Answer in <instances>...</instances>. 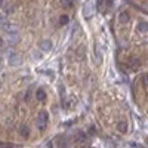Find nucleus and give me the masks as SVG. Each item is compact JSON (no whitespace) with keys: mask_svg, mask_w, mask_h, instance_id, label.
I'll use <instances>...</instances> for the list:
<instances>
[{"mask_svg":"<svg viewBox=\"0 0 148 148\" xmlns=\"http://www.w3.org/2000/svg\"><path fill=\"white\" fill-rule=\"evenodd\" d=\"M47 121H49V114L46 111H40L39 116H37V129L43 132L47 127Z\"/></svg>","mask_w":148,"mask_h":148,"instance_id":"obj_1","label":"nucleus"},{"mask_svg":"<svg viewBox=\"0 0 148 148\" xmlns=\"http://www.w3.org/2000/svg\"><path fill=\"white\" fill-rule=\"evenodd\" d=\"M95 14V0H88L83 6V15L84 18H92Z\"/></svg>","mask_w":148,"mask_h":148,"instance_id":"obj_2","label":"nucleus"},{"mask_svg":"<svg viewBox=\"0 0 148 148\" xmlns=\"http://www.w3.org/2000/svg\"><path fill=\"white\" fill-rule=\"evenodd\" d=\"M0 27H2V30H3L8 36H9V34H16V33H18V27L15 25V24L9 22V21H6L5 24H2Z\"/></svg>","mask_w":148,"mask_h":148,"instance_id":"obj_3","label":"nucleus"},{"mask_svg":"<svg viewBox=\"0 0 148 148\" xmlns=\"http://www.w3.org/2000/svg\"><path fill=\"white\" fill-rule=\"evenodd\" d=\"M8 62L10 67H18V65H21V56L15 52H10L8 56Z\"/></svg>","mask_w":148,"mask_h":148,"instance_id":"obj_4","label":"nucleus"},{"mask_svg":"<svg viewBox=\"0 0 148 148\" xmlns=\"http://www.w3.org/2000/svg\"><path fill=\"white\" fill-rule=\"evenodd\" d=\"M52 42L51 40H47V39H43L40 43H39V47H40V51H43V52H51L52 51Z\"/></svg>","mask_w":148,"mask_h":148,"instance_id":"obj_5","label":"nucleus"},{"mask_svg":"<svg viewBox=\"0 0 148 148\" xmlns=\"http://www.w3.org/2000/svg\"><path fill=\"white\" fill-rule=\"evenodd\" d=\"M19 133H21L22 138H28V136H30V129H28V126H27V125H22V126L19 127Z\"/></svg>","mask_w":148,"mask_h":148,"instance_id":"obj_6","label":"nucleus"},{"mask_svg":"<svg viewBox=\"0 0 148 148\" xmlns=\"http://www.w3.org/2000/svg\"><path fill=\"white\" fill-rule=\"evenodd\" d=\"M129 19H130V15L127 14V12H121V14L119 15V21H120L121 24H127Z\"/></svg>","mask_w":148,"mask_h":148,"instance_id":"obj_7","label":"nucleus"},{"mask_svg":"<svg viewBox=\"0 0 148 148\" xmlns=\"http://www.w3.org/2000/svg\"><path fill=\"white\" fill-rule=\"evenodd\" d=\"M117 130L121 132V133H126V132H127V123H126L125 120H121L119 125H117Z\"/></svg>","mask_w":148,"mask_h":148,"instance_id":"obj_8","label":"nucleus"},{"mask_svg":"<svg viewBox=\"0 0 148 148\" xmlns=\"http://www.w3.org/2000/svg\"><path fill=\"white\" fill-rule=\"evenodd\" d=\"M36 98L39 101H45L46 99V92L43 90V89H37V92H36Z\"/></svg>","mask_w":148,"mask_h":148,"instance_id":"obj_9","label":"nucleus"},{"mask_svg":"<svg viewBox=\"0 0 148 148\" xmlns=\"http://www.w3.org/2000/svg\"><path fill=\"white\" fill-rule=\"evenodd\" d=\"M147 30H148V24H147V22H139V25H138V31H139V33H142V34H145V33H147Z\"/></svg>","mask_w":148,"mask_h":148,"instance_id":"obj_10","label":"nucleus"},{"mask_svg":"<svg viewBox=\"0 0 148 148\" xmlns=\"http://www.w3.org/2000/svg\"><path fill=\"white\" fill-rule=\"evenodd\" d=\"M76 142H77V144H83V142H86V133H83V132H79L77 138H76Z\"/></svg>","mask_w":148,"mask_h":148,"instance_id":"obj_11","label":"nucleus"},{"mask_svg":"<svg viewBox=\"0 0 148 148\" xmlns=\"http://www.w3.org/2000/svg\"><path fill=\"white\" fill-rule=\"evenodd\" d=\"M68 21H70V18H68L67 15H62V16L59 18V24H61V25H67Z\"/></svg>","mask_w":148,"mask_h":148,"instance_id":"obj_12","label":"nucleus"},{"mask_svg":"<svg viewBox=\"0 0 148 148\" xmlns=\"http://www.w3.org/2000/svg\"><path fill=\"white\" fill-rule=\"evenodd\" d=\"M73 2H74V0H62V6L64 8H71L73 6Z\"/></svg>","mask_w":148,"mask_h":148,"instance_id":"obj_13","label":"nucleus"},{"mask_svg":"<svg viewBox=\"0 0 148 148\" xmlns=\"http://www.w3.org/2000/svg\"><path fill=\"white\" fill-rule=\"evenodd\" d=\"M6 21H8L6 15H3V14H0V25H2V24H5Z\"/></svg>","mask_w":148,"mask_h":148,"instance_id":"obj_14","label":"nucleus"},{"mask_svg":"<svg viewBox=\"0 0 148 148\" xmlns=\"http://www.w3.org/2000/svg\"><path fill=\"white\" fill-rule=\"evenodd\" d=\"M129 145H130V147H141V145H139V144H136V142H130Z\"/></svg>","mask_w":148,"mask_h":148,"instance_id":"obj_15","label":"nucleus"},{"mask_svg":"<svg viewBox=\"0 0 148 148\" xmlns=\"http://www.w3.org/2000/svg\"><path fill=\"white\" fill-rule=\"evenodd\" d=\"M3 5H5V0H0V8H3Z\"/></svg>","mask_w":148,"mask_h":148,"instance_id":"obj_16","label":"nucleus"}]
</instances>
